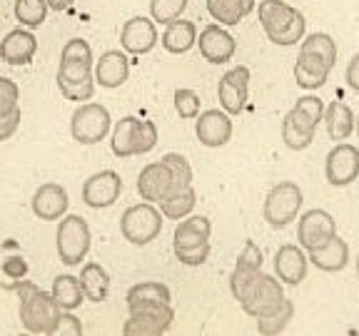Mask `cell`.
Here are the masks:
<instances>
[{
  "mask_svg": "<svg viewBox=\"0 0 359 336\" xmlns=\"http://www.w3.org/2000/svg\"><path fill=\"white\" fill-rule=\"evenodd\" d=\"M354 134H357V140H359V115H357V120H354Z\"/></svg>",
  "mask_w": 359,
  "mask_h": 336,
  "instance_id": "obj_51",
  "label": "cell"
},
{
  "mask_svg": "<svg viewBox=\"0 0 359 336\" xmlns=\"http://www.w3.org/2000/svg\"><path fill=\"white\" fill-rule=\"evenodd\" d=\"M344 80H347V85L354 90V92H359V52L352 57V60L347 62V70H344Z\"/></svg>",
  "mask_w": 359,
  "mask_h": 336,
  "instance_id": "obj_49",
  "label": "cell"
},
{
  "mask_svg": "<svg viewBox=\"0 0 359 336\" xmlns=\"http://www.w3.org/2000/svg\"><path fill=\"white\" fill-rule=\"evenodd\" d=\"M160 140V132H157V125L152 120H140L137 130H135V155H147L157 147Z\"/></svg>",
  "mask_w": 359,
  "mask_h": 336,
  "instance_id": "obj_41",
  "label": "cell"
},
{
  "mask_svg": "<svg viewBox=\"0 0 359 336\" xmlns=\"http://www.w3.org/2000/svg\"><path fill=\"white\" fill-rule=\"evenodd\" d=\"M304 195L299 190L297 182H277L272 190L264 197V207H262V217L264 222L272 227V230H285L287 224H292L299 217V209H302Z\"/></svg>",
  "mask_w": 359,
  "mask_h": 336,
  "instance_id": "obj_5",
  "label": "cell"
},
{
  "mask_svg": "<svg viewBox=\"0 0 359 336\" xmlns=\"http://www.w3.org/2000/svg\"><path fill=\"white\" fill-rule=\"evenodd\" d=\"M0 269H3V274H6L8 279L22 281V276L28 274V262H25L22 257H8Z\"/></svg>",
  "mask_w": 359,
  "mask_h": 336,
  "instance_id": "obj_47",
  "label": "cell"
},
{
  "mask_svg": "<svg viewBox=\"0 0 359 336\" xmlns=\"http://www.w3.org/2000/svg\"><path fill=\"white\" fill-rule=\"evenodd\" d=\"M257 0H208V13L217 25L232 28L240 25L250 13H255Z\"/></svg>",
  "mask_w": 359,
  "mask_h": 336,
  "instance_id": "obj_28",
  "label": "cell"
},
{
  "mask_svg": "<svg viewBox=\"0 0 359 336\" xmlns=\"http://www.w3.org/2000/svg\"><path fill=\"white\" fill-rule=\"evenodd\" d=\"M67 207H70V197H67V190L57 182H45L35 190L33 200H30V209L38 219L43 222H60L67 214Z\"/></svg>",
  "mask_w": 359,
  "mask_h": 336,
  "instance_id": "obj_17",
  "label": "cell"
},
{
  "mask_svg": "<svg viewBox=\"0 0 359 336\" xmlns=\"http://www.w3.org/2000/svg\"><path fill=\"white\" fill-rule=\"evenodd\" d=\"M160 45L170 55H185L197 45V25L192 20H172L170 25H165L163 35H160Z\"/></svg>",
  "mask_w": 359,
  "mask_h": 336,
  "instance_id": "obj_23",
  "label": "cell"
},
{
  "mask_svg": "<svg viewBox=\"0 0 359 336\" xmlns=\"http://www.w3.org/2000/svg\"><path fill=\"white\" fill-rule=\"evenodd\" d=\"M332 67L325 60L309 52H299L297 62H294V83L302 90H320L330 80Z\"/></svg>",
  "mask_w": 359,
  "mask_h": 336,
  "instance_id": "obj_26",
  "label": "cell"
},
{
  "mask_svg": "<svg viewBox=\"0 0 359 336\" xmlns=\"http://www.w3.org/2000/svg\"><path fill=\"white\" fill-rule=\"evenodd\" d=\"M123 336H165V331L160 329V326L152 324V321L130 314L123 324Z\"/></svg>",
  "mask_w": 359,
  "mask_h": 336,
  "instance_id": "obj_44",
  "label": "cell"
},
{
  "mask_svg": "<svg viewBox=\"0 0 359 336\" xmlns=\"http://www.w3.org/2000/svg\"><path fill=\"white\" fill-rule=\"evenodd\" d=\"M172 252L180 264H185V267H202L210 259V241L197 246H187V249H172Z\"/></svg>",
  "mask_w": 359,
  "mask_h": 336,
  "instance_id": "obj_45",
  "label": "cell"
},
{
  "mask_svg": "<svg viewBox=\"0 0 359 336\" xmlns=\"http://www.w3.org/2000/svg\"><path fill=\"white\" fill-rule=\"evenodd\" d=\"M232 132H235L232 115H227L222 107L200 112L195 120L197 140H200V145L210 147V150H217V147L227 145V142L232 140Z\"/></svg>",
  "mask_w": 359,
  "mask_h": 336,
  "instance_id": "obj_14",
  "label": "cell"
},
{
  "mask_svg": "<svg viewBox=\"0 0 359 336\" xmlns=\"http://www.w3.org/2000/svg\"><path fill=\"white\" fill-rule=\"evenodd\" d=\"M157 43H160V33H157V22L152 18L135 15L125 20L123 30H120V45L128 55H147L155 50Z\"/></svg>",
  "mask_w": 359,
  "mask_h": 336,
  "instance_id": "obj_13",
  "label": "cell"
},
{
  "mask_svg": "<svg viewBox=\"0 0 359 336\" xmlns=\"http://www.w3.org/2000/svg\"><path fill=\"white\" fill-rule=\"evenodd\" d=\"M18 336H35V334H28V331H22V334H18Z\"/></svg>",
  "mask_w": 359,
  "mask_h": 336,
  "instance_id": "obj_53",
  "label": "cell"
},
{
  "mask_svg": "<svg viewBox=\"0 0 359 336\" xmlns=\"http://www.w3.org/2000/svg\"><path fill=\"white\" fill-rule=\"evenodd\" d=\"M309 257L299 244H282L275 252V276L287 286H297L307 279Z\"/></svg>",
  "mask_w": 359,
  "mask_h": 336,
  "instance_id": "obj_18",
  "label": "cell"
},
{
  "mask_svg": "<svg viewBox=\"0 0 359 336\" xmlns=\"http://www.w3.org/2000/svg\"><path fill=\"white\" fill-rule=\"evenodd\" d=\"M262 274V249L252 239L245 241V249L237 257V264L230 274V291L237 302L247 294V289L255 284V279Z\"/></svg>",
  "mask_w": 359,
  "mask_h": 336,
  "instance_id": "obj_16",
  "label": "cell"
},
{
  "mask_svg": "<svg viewBox=\"0 0 359 336\" xmlns=\"http://www.w3.org/2000/svg\"><path fill=\"white\" fill-rule=\"evenodd\" d=\"M45 336H85L83 321L73 312H60Z\"/></svg>",
  "mask_w": 359,
  "mask_h": 336,
  "instance_id": "obj_43",
  "label": "cell"
},
{
  "mask_svg": "<svg viewBox=\"0 0 359 336\" xmlns=\"http://www.w3.org/2000/svg\"><path fill=\"white\" fill-rule=\"evenodd\" d=\"M123 195V177L115 169H100L83 182V202L90 209H107Z\"/></svg>",
  "mask_w": 359,
  "mask_h": 336,
  "instance_id": "obj_11",
  "label": "cell"
},
{
  "mask_svg": "<svg viewBox=\"0 0 359 336\" xmlns=\"http://www.w3.org/2000/svg\"><path fill=\"white\" fill-rule=\"evenodd\" d=\"M20 120H22V112H13V115H8V118H0V142L11 140L13 134L18 132V127H20Z\"/></svg>",
  "mask_w": 359,
  "mask_h": 336,
  "instance_id": "obj_48",
  "label": "cell"
},
{
  "mask_svg": "<svg viewBox=\"0 0 359 336\" xmlns=\"http://www.w3.org/2000/svg\"><path fill=\"white\" fill-rule=\"evenodd\" d=\"M140 118L128 115V118L118 120L112 125V134H110V150L115 157L125 160V157H135V130H137Z\"/></svg>",
  "mask_w": 359,
  "mask_h": 336,
  "instance_id": "obj_31",
  "label": "cell"
},
{
  "mask_svg": "<svg viewBox=\"0 0 359 336\" xmlns=\"http://www.w3.org/2000/svg\"><path fill=\"white\" fill-rule=\"evenodd\" d=\"M354 110L342 100H332L325 110V130L330 134V140L344 142L354 134Z\"/></svg>",
  "mask_w": 359,
  "mask_h": 336,
  "instance_id": "obj_27",
  "label": "cell"
},
{
  "mask_svg": "<svg viewBox=\"0 0 359 336\" xmlns=\"http://www.w3.org/2000/svg\"><path fill=\"white\" fill-rule=\"evenodd\" d=\"M95 60H93V48L88 40L73 38L62 45L60 65H57V88L60 95L70 102L93 100L95 95Z\"/></svg>",
  "mask_w": 359,
  "mask_h": 336,
  "instance_id": "obj_1",
  "label": "cell"
},
{
  "mask_svg": "<svg viewBox=\"0 0 359 336\" xmlns=\"http://www.w3.org/2000/svg\"><path fill=\"white\" fill-rule=\"evenodd\" d=\"M314 134H317V125L304 112H299L297 107H292L285 115V120H282V142L290 150H307L314 142Z\"/></svg>",
  "mask_w": 359,
  "mask_h": 336,
  "instance_id": "obj_22",
  "label": "cell"
},
{
  "mask_svg": "<svg viewBox=\"0 0 359 336\" xmlns=\"http://www.w3.org/2000/svg\"><path fill=\"white\" fill-rule=\"evenodd\" d=\"M292 319H294V304H292L290 299H285V302H282L272 314L259 316L257 319L259 336H280L282 331L292 324Z\"/></svg>",
  "mask_w": 359,
  "mask_h": 336,
  "instance_id": "obj_35",
  "label": "cell"
},
{
  "mask_svg": "<svg viewBox=\"0 0 359 336\" xmlns=\"http://www.w3.org/2000/svg\"><path fill=\"white\" fill-rule=\"evenodd\" d=\"M75 0H48V8L50 10H55V13H62V10H67V8L73 6Z\"/></svg>",
  "mask_w": 359,
  "mask_h": 336,
  "instance_id": "obj_50",
  "label": "cell"
},
{
  "mask_svg": "<svg viewBox=\"0 0 359 336\" xmlns=\"http://www.w3.org/2000/svg\"><path fill=\"white\" fill-rule=\"evenodd\" d=\"M325 177L332 187H347L359 177V147L337 142L325 160Z\"/></svg>",
  "mask_w": 359,
  "mask_h": 336,
  "instance_id": "obj_10",
  "label": "cell"
},
{
  "mask_svg": "<svg viewBox=\"0 0 359 336\" xmlns=\"http://www.w3.org/2000/svg\"><path fill=\"white\" fill-rule=\"evenodd\" d=\"M212 234V222L202 214H190V217L180 219L172 234V249H187V246H197L210 241Z\"/></svg>",
  "mask_w": 359,
  "mask_h": 336,
  "instance_id": "obj_25",
  "label": "cell"
},
{
  "mask_svg": "<svg viewBox=\"0 0 359 336\" xmlns=\"http://www.w3.org/2000/svg\"><path fill=\"white\" fill-rule=\"evenodd\" d=\"M197 207V192L195 187H187V190H172L163 202H160V212L168 219H185L195 212Z\"/></svg>",
  "mask_w": 359,
  "mask_h": 336,
  "instance_id": "obj_33",
  "label": "cell"
},
{
  "mask_svg": "<svg viewBox=\"0 0 359 336\" xmlns=\"http://www.w3.org/2000/svg\"><path fill=\"white\" fill-rule=\"evenodd\" d=\"M354 264H357V279H359V254H357V259H354Z\"/></svg>",
  "mask_w": 359,
  "mask_h": 336,
  "instance_id": "obj_52",
  "label": "cell"
},
{
  "mask_svg": "<svg viewBox=\"0 0 359 336\" xmlns=\"http://www.w3.org/2000/svg\"><path fill=\"white\" fill-rule=\"evenodd\" d=\"M48 0H15L13 13H15V20L20 22V28L35 30L40 28L48 18Z\"/></svg>",
  "mask_w": 359,
  "mask_h": 336,
  "instance_id": "obj_36",
  "label": "cell"
},
{
  "mask_svg": "<svg viewBox=\"0 0 359 336\" xmlns=\"http://www.w3.org/2000/svg\"><path fill=\"white\" fill-rule=\"evenodd\" d=\"M90 244H93V234H90L88 222L80 214H65L55 232V246L60 262L65 267H78L88 257Z\"/></svg>",
  "mask_w": 359,
  "mask_h": 336,
  "instance_id": "obj_6",
  "label": "cell"
},
{
  "mask_svg": "<svg viewBox=\"0 0 359 336\" xmlns=\"http://www.w3.org/2000/svg\"><path fill=\"white\" fill-rule=\"evenodd\" d=\"M250 67L247 65H237L232 70L219 78L217 83V97H219V107H222L227 115H240L247 105V97H250Z\"/></svg>",
  "mask_w": 359,
  "mask_h": 336,
  "instance_id": "obj_12",
  "label": "cell"
},
{
  "mask_svg": "<svg viewBox=\"0 0 359 336\" xmlns=\"http://www.w3.org/2000/svg\"><path fill=\"white\" fill-rule=\"evenodd\" d=\"M0 62H3V60H0Z\"/></svg>",
  "mask_w": 359,
  "mask_h": 336,
  "instance_id": "obj_54",
  "label": "cell"
},
{
  "mask_svg": "<svg viewBox=\"0 0 359 336\" xmlns=\"http://www.w3.org/2000/svg\"><path fill=\"white\" fill-rule=\"evenodd\" d=\"M112 132V118L100 102H83L70 118V134L80 145H97Z\"/></svg>",
  "mask_w": 359,
  "mask_h": 336,
  "instance_id": "obj_7",
  "label": "cell"
},
{
  "mask_svg": "<svg viewBox=\"0 0 359 336\" xmlns=\"http://www.w3.org/2000/svg\"><path fill=\"white\" fill-rule=\"evenodd\" d=\"M60 307L55 304L50 291H43L35 284H22L20 281V307H18V316H20L22 329L28 334H48L53 321L57 319Z\"/></svg>",
  "mask_w": 359,
  "mask_h": 336,
  "instance_id": "obj_3",
  "label": "cell"
},
{
  "mask_svg": "<svg viewBox=\"0 0 359 336\" xmlns=\"http://www.w3.org/2000/svg\"><path fill=\"white\" fill-rule=\"evenodd\" d=\"M190 0H150V18L157 25H170L172 20L182 18Z\"/></svg>",
  "mask_w": 359,
  "mask_h": 336,
  "instance_id": "obj_39",
  "label": "cell"
},
{
  "mask_svg": "<svg viewBox=\"0 0 359 336\" xmlns=\"http://www.w3.org/2000/svg\"><path fill=\"white\" fill-rule=\"evenodd\" d=\"M150 302H163L172 304V291L163 281H140V284H133L125 294V304L130 307H137V304H150Z\"/></svg>",
  "mask_w": 359,
  "mask_h": 336,
  "instance_id": "obj_32",
  "label": "cell"
},
{
  "mask_svg": "<svg viewBox=\"0 0 359 336\" xmlns=\"http://www.w3.org/2000/svg\"><path fill=\"white\" fill-rule=\"evenodd\" d=\"M255 13H257L259 25L269 43L280 45V48H292V45H299V40H304L307 18L285 0H262L255 8Z\"/></svg>",
  "mask_w": 359,
  "mask_h": 336,
  "instance_id": "obj_2",
  "label": "cell"
},
{
  "mask_svg": "<svg viewBox=\"0 0 359 336\" xmlns=\"http://www.w3.org/2000/svg\"><path fill=\"white\" fill-rule=\"evenodd\" d=\"M163 222H165L163 212L155 204L137 202V204H130L123 212V217H120V234L133 246H145L160 237Z\"/></svg>",
  "mask_w": 359,
  "mask_h": 336,
  "instance_id": "obj_4",
  "label": "cell"
},
{
  "mask_svg": "<svg viewBox=\"0 0 359 336\" xmlns=\"http://www.w3.org/2000/svg\"><path fill=\"white\" fill-rule=\"evenodd\" d=\"M50 294L57 307H60V312H75V309H80L85 302L80 279L73 274H57L55 279H53Z\"/></svg>",
  "mask_w": 359,
  "mask_h": 336,
  "instance_id": "obj_30",
  "label": "cell"
},
{
  "mask_svg": "<svg viewBox=\"0 0 359 336\" xmlns=\"http://www.w3.org/2000/svg\"><path fill=\"white\" fill-rule=\"evenodd\" d=\"M130 314L135 316H142V319L152 321L155 326H160L163 331H168L175 324V309L172 304H163V302H150V304H137V307H130Z\"/></svg>",
  "mask_w": 359,
  "mask_h": 336,
  "instance_id": "obj_37",
  "label": "cell"
},
{
  "mask_svg": "<svg viewBox=\"0 0 359 336\" xmlns=\"http://www.w3.org/2000/svg\"><path fill=\"white\" fill-rule=\"evenodd\" d=\"M334 237H337V219L327 209H307L304 214H299L297 239L304 252L322 249Z\"/></svg>",
  "mask_w": 359,
  "mask_h": 336,
  "instance_id": "obj_9",
  "label": "cell"
},
{
  "mask_svg": "<svg viewBox=\"0 0 359 336\" xmlns=\"http://www.w3.org/2000/svg\"><path fill=\"white\" fill-rule=\"evenodd\" d=\"M282 281L272 274H259L255 279V284L247 289V294L242 297L240 307L247 316H252V319H259V316H267L272 314L282 302H285V289H282Z\"/></svg>",
  "mask_w": 359,
  "mask_h": 336,
  "instance_id": "obj_8",
  "label": "cell"
},
{
  "mask_svg": "<svg viewBox=\"0 0 359 336\" xmlns=\"http://www.w3.org/2000/svg\"><path fill=\"white\" fill-rule=\"evenodd\" d=\"M299 52H309V55H317L320 60H325L330 67L337 65V40L330 33H309L304 35V40L299 43Z\"/></svg>",
  "mask_w": 359,
  "mask_h": 336,
  "instance_id": "obj_34",
  "label": "cell"
},
{
  "mask_svg": "<svg viewBox=\"0 0 359 336\" xmlns=\"http://www.w3.org/2000/svg\"><path fill=\"white\" fill-rule=\"evenodd\" d=\"M309 264L325 272V274H337V272H344L349 264V244L337 234L330 244H325L322 249H314V252H307Z\"/></svg>",
  "mask_w": 359,
  "mask_h": 336,
  "instance_id": "obj_24",
  "label": "cell"
},
{
  "mask_svg": "<svg viewBox=\"0 0 359 336\" xmlns=\"http://www.w3.org/2000/svg\"><path fill=\"white\" fill-rule=\"evenodd\" d=\"M95 85L105 90L123 88L130 78V57L125 50H107L95 60Z\"/></svg>",
  "mask_w": 359,
  "mask_h": 336,
  "instance_id": "obj_20",
  "label": "cell"
},
{
  "mask_svg": "<svg viewBox=\"0 0 359 336\" xmlns=\"http://www.w3.org/2000/svg\"><path fill=\"white\" fill-rule=\"evenodd\" d=\"M80 286H83L85 302H95L102 304L107 297H110V274L107 269L97 262H88L83 269H80Z\"/></svg>",
  "mask_w": 359,
  "mask_h": 336,
  "instance_id": "obj_29",
  "label": "cell"
},
{
  "mask_svg": "<svg viewBox=\"0 0 359 336\" xmlns=\"http://www.w3.org/2000/svg\"><path fill=\"white\" fill-rule=\"evenodd\" d=\"M172 177H170L168 167L163 162H150L140 169L137 174V192L140 200L150 202V204H160L165 197L172 192Z\"/></svg>",
  "mask_w": 359,
  "mask_h": 336,
  "instance_id": "obj_21",
  "label": "cell"
},
{
  "mask_svg": "<svg viewBox=\"0 0 359 336\" xmlns=\"http://www.w3.org/2000/svg\"><path fill=\"white\" fill-rule=\"evenodd\" d=\"M160 162L168 167L170 177H172V190H187L192 187V167L187 162L185 155H180V152H168V155L160 160Z\"/></svg>",
  "mask_w": 359,
  "mask_h": 336,
  "instance_id": "obj_38",
  "label": "cell"
},
{
  "mask_svg": "<svg viewBox=\"0 0 359 336\" xmlns=\"http://www.w3.org/2000/svg\"><path fill=\"white\" fill-rule=\"evenodd\" d=\"M200 95L190 88H180L175 90V112L180 115V120H197L200 115Z\"/></svg>",
  "mask_w": 359,
  "mask_h": 336,
  "instance_id": "obj_40",
  "label": "cell"
},
{
  "mask_svg": "<svg viewBox=\"0 0 359 336\" xmlns=\"http://www.w3.org/2000/svg\"><path fill=\"white\" fill-rule=\"evenodd\" d=\"M35 52H38V38L28 28H15L0 40V60L13 67L30 65Z\"/></svg>",
  "mask_w": 359,
  "mask_h": 336,
  "instance_id": "obj_19",
  "label": "cell"
},
{
  "mask_svg": "<svg viewBox=\"0 0 359 336\" xmlns=\"http://www.w3.org/2000/svg\"><path fill=\"white\" fill-rule=\"evenodd\" d=\"M197 48L210 65H227L237 52V40L232 38V33L224 30V25L210 22L197 35Z\"/></svg>",
  "mask_w": 359,
  "mask_h": 336,
  "instance_id": "obj_15",
  "label": "cell"
},
{
  "mask_svg": "<svg viewBox=\"0 0 359 336\" xmlns=\"http://www.w3.org/2000/svg\"><path fill=\"white\" fill-rule=\"evenodd\" d=\"M20 110V88L15 80L0 78V118H8Z\"/></svg>",
  "mask_w": 359,
  "mask_h": 336,
  "instance_id": "obj_42",
  "label": "cell"
},
{
  "mask_svg": "<svg viewBox=\"0 0 359 336\" xmlns=\"http://www.w3.org/2000/svg\"><path fill=\"white\" fill-rule=\"evenodd\" d=\"M294 107H297L299 112H304L309 120H312L317 127H320V122H325V110H327V105H325V100L322 97H317V95H302L297 102H294Z\"/></svg>",
  "mask_w": 359,
  "mask_h": 336,
  "instance_id": "obj_46",
  "label": "cell"
}]
</instances>
